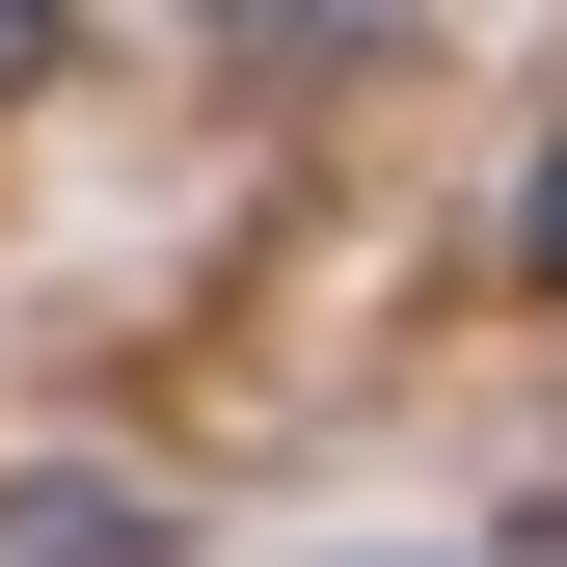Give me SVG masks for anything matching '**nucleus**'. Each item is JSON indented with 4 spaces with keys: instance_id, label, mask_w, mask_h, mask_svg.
<instances>
[{
    "instance_id": "nucleus-1",
    "label": "nucleus",
    "mask_w": 567,
    "mask_h": 567,
    "mask_svg": "<svg viewBox=\"0 0 567 567\" xmlns=\"http://www.w3.org/2000/svg\"><path fill=\"white\" fill-rule=\"evenodd\" d=\"M163 514H135V486H0V567H135Z\"/></svg>"
},
{
    "instance_id": "nucleus-2",
    "label": "nucleus",
    "mask_w": 567,
    "mask_h": 567,
    "mask_svg": "<svg viewBox=\"0 0 567 567\" xmlns=\"http://www.w3.org/2000/svg\"><path fill=\"white\" fill-rule=\"evenodd\" d=\"M54 54H82V0H0V82H54Z\"/></svg>"
}]
</instances>
